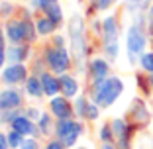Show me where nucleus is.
<instances>
[{
  "label": "nucleus",
  "instance_id": "2",
  "mask_svg": "<svg viewBox=\"0 0 153 149\" xmlns=\"http://www.w3.org/2000/svg\"><path fill=\"white\" fill-rule=\"evenodd\" d=\"M124 92V82L118 77H106L104 81L96 82L94 85V92H92V98L98 104L100 108H110L114 102L122 96Z\"/></svg>",
  "mask_w": 153,
  "mask_h": 149
},
{
  "label": "nucleus",
  "instance_id": "4",
  "mask_svg": "<svg viewBox=\"0 0 153 149\" xmlns=\"http://www.w3.org/2000/svg\"><path fill=\"white\" fill-rule=\"evenodd\" d=\"M69 36H71V45H73V55L81 63L86 55V41H85V24L81 16H73L69 22Z\"/></svg>",
  "mask_w": 153,
  "mask_h": 149
},
{
  "label": "nucleus",
  "instance_id": "31",
  "mask_svg": "<svg viewBox=\"0 0 153 149\" xmlns=\"http://www.w3.org/2000/svg\"><path fill=\"white\" fill-rule=\"evenodd\" d=\"M20 149H37V141L36 139H24V143L20 145Z\"/></svg>",
  "mask_w": 153,
  "mask_h": 149
},
{
  "label": "nucleus",
  "instance_id": "38",
  "mask_svg": "<svg viewBox=\"0 0 153 149\" xmlns=\"http://www.w3.org/2000/svg\"><path fill=\"white\" fill-rule=\"evenodd\" d=\"M149 86H151V88H153V73H151V75H149Z\"/></svg>",
  "mask_w": 153,
  "mask_h": 149
},
{
  "label": "nucleus",
  "instance_id": "40",
  "mask_svg": "<svg viewBox=\"0 0 153 149\" xmlns=\"http://www.w3.org/2000/svg\"><path fill=\"white\" fill-rule=\"evenodd\" d=\"M79 149H86V147H79Z\"/></svg>",
  "mask_w": 153,
  "mask_h": 149
},
{
  "label": "nucleus",
  "instance_id": "5",
  "mask_svg": "<svg viewBox=\"0 0 153 149\" xmlns=\"http://www.w3.org/2000/svg\"><path fill=\"white\" fill-rule=\"evenodd\" d=\"M82 133V124L75 122V120H61L57 124V137L65 147H73L79 139V136Z\"/></svg>",
  "mask_w": 153,
  "mask_h": 149
},
{
  "label": "nucleus",
  "instance_id": "35",
  "mask_svg": "<svg viewBox=\"0 0 153 149\" xmlns=\"http://www.w3.org/2000/svg\"><path fill=\"white\" fill-rule=\"evenodd\" d=\"M4 59H6V51H4V45H0V69L4 67Z\"/></svg>",
  "mask_w": 153,
  "mask_h": 149
},
{
  "label": "nucleus",
  "instance_id": "27",
  "mask_svg": "<svg viewBox=\"0 0 153 149\" xmlns=\"http://www.w3.org/2000/svg\"><path fill=\"white\" fill-rule=\"evenodd\" d=\"M86 108H88L86 98H85V96H79V98H76V102H75V112L79 114V116H85V114H86Z\"/></svg>",
  "mask_w": 153,
  "mask_h": 149
},
{
  "label": "nucleus",
  "instance_id": "26",
  "mask_svg": "<svg viewBox=\"0 0 153 149\" xmlns=\"http://www.w3.org/2000/svg\"><path fill=\"white\" fill-rule=\"evenodd\" d=\"M98 108H100V106H98L96 102H92V104L88 102V108H86L85 118H86V120H90V122H94L96 118H98V114H100V110H98Z\"/></svg>",
  "mask_w": 153,
  "mask_h": 149
},
{
  "label": "nucleus",
  "instance_id": "11",
  "mask_svg": "<svg viewBox=\"0 0 153 149\" xmlns=\"http://www.w3.org/2000/svg\"><path fill=\"white\" fill-rule=\"evenodd\" d=\"M12 130L20 131L22 136H33V133H37L36 126L32 124V120L27 116H16L12 120Z\"/></svg>",
  "mask_w": 153,
  "mask_h": 149
},
{
  "label": "nucleus",
  "instance_id": "18",
  "mask_svg": "<svg viewBox=\"0 0 153 149\" xmlns=\"http://www.w3.org/2000/svg\"><path fill=\"white\" fill-rule=\"evenodd\" d=\"M26 90H27L30 96H36V98H39L41 94H45L39 77H30V79H27V81H26Z\"/></svg>",
  "mask_w": 153,
  "mask_h": 149
},
{
  "label": "nucleus",
  "instance_id": "33",
  "mask_svg": "<svg viewBox=\"0 0 153 149\" xmlns=\"http://www.w3.org/2000/svg\"><path fill=\"white\" fill-rule=\"evenodd\" d=\"M45 149H65V145L61 143V141H49Z\"/></svg>",
  "mask_w": 153,
  "mask_h": 149
},
{
  "label": "nucleus",
  "instance_id": "32",
  "mask_svg": "<svg viewBox=\"0 0 153 149\" xmlns=\"http://www.w3.org/2000/svg\"><path fill=\"white\" fill-rule=\"evenodd\" d=\"M51 2H55V0H33V8H43L45 10Z\"/></svg>",
  "mask_w": 153,
  "mask_h": 149
},
{
  "label": "nucleus",
  "instance_id": "21",
  "mask_svg": "<svg viewBox=\"0 0 153 149\" xmlns=\"http://www.w3.org/2000/svg\"><path fill=\"white\" fill-rule=\"evenodd\" d=\"M36 27H37V33H41V36H47V33H51V32H53L55 24L51 22L49 18H43V20H37Z\"/></svg>",
  "mask_w": 153,
  "mask_h": 149
},
{
  "label": "nucleus",
  "instance_id": "34",
  "mask_svg": "<svg viewBox=\"0 0 153 149\" xmlns=\"http://www.w3.org/2000/svg\"><path fill=\"white\" fill-rule=\"evenodd\" d=\"M0 149H10V143H8V137L0 133Z\"/></svg>",
  "mask_w": 153,
  "mask_h": 149
},
{
  "label": "nucleus",
  "instance_id": "16",
  "mask_svg": "<svg viewBox=\"0 0 153 149\" xmlns=\"http://www.w3.org/2000/svg\"><path fill=\"white\" fill-rule=\"evenodd\" d=\"M112 131H114V139L122 141V139H130V124L122 118H116L112 124Z\"/></svg>",
  "mask_w": 153,
  "mask_h": 149
},
{
  "label": "nucleus",
  "instance_id": "14",
  "mask_svg": "<svg viewBox=\"0 0 153 149\" xmlns=\"http://www.w3.org/2000/svg\"><path fill=\"white\" fill-rule=\"evenodd\" d=\"M30 55V47L27 45H12L6 49V59L10 63H24Z\"/></svg>",
  "mask_w": 153,
  "mask_h": 149
},
{
  "label": "nucleus",
  "instance_id": "37",
  "mask_svg": "<svg viewBox=\"0 0 153 149\" xmlns=\"http://www.w3.org/2000/svg\"><path fill=\"white\" fill-rule=\"evenodd\" d=\"M100 149H116V145H112V141H108V143L100 145Z\"/></svg>",
  "mask_w": 153,
  "mask_h": 149
},
{
  "label": "nucleus",
  "instance_id": "15",
  "mask_svg": "<svg viewBox=\"0 0 153 149\" xmlns=\"http://www.w3.org/2000/svg\"><path fill=\"white\" fill-rule=\"evenodd\" d=\"M59 81H61V92L65 94V98H73V96H76V92H79V82H76L75 79L63 73V75L59 77Z\"/></svg>",
  "mask_w": 153,
  "mask_h": 149
},
{
  "label": "nucleus",
  "instance_id": "29",
  "mask_svg": "<svg viewBox=\"0 0 153 149\" xmlns=\"http://www.w3.org/2000/svg\"><path fill=\"white\" fill-rule=\"evenodd\" d=\"M145 24H147V30L153 33V4L147 8V14H145Z\"/></svg>",
  "mask_w": 153,
  "mask_h": 149
},
{
  "label": "nucleus",
  "instance_id": "20",
  "mask_svg": "<svg viewBox=\"0 0 153 149\" xmlns=\"http://www.w3.org/2000/svg\"><path fill=\"white\" fill-rule=\"evenodd\" d=\"M45 14H47V18H49L53 24H59L61 20H63V12H61V6H59L57 0L51 2V4L45 8Z\"/></svg>",
  "mask_w": 153,
  "mask_h": 149
},
{
  "label": "nucleus",
  "instance_id": "1",
  "mask_svg": "<svg viewBox=\"0 0 153 149\" xmlns=\"http://www.w3.org/2000/svg\"><path fill=\"white\" fill-rule=\"evenodd\" d=\"M143 24L145 18L141 14H135L134 24L128 27L126 33V49H128V57H130V63H137L140 57L145 53V45H147V37L143 32Z\"/></svg>",
  "mask_w": 153,
  "mask_h": 149
},
{
  "label": "nucleus",
  "instance_id": "19",
  "mask_svg": "<svg viewBox=\"0 0 153 149\" xmlns=\"http://www.w3.org/2000/svg\"><path fill=\"white\" fill-rule=\"evenodd\" d=\"M153 4V0H126V8L130 14H141Z\"/></svg>",
  "mask_w": 153,
  "mask_h": 149
},
{
  "label": "nucleus",
  "instance_id": "3",
  "mask_svg": "<svg viewBox=\"0 0 153 149\" xmlns=\"http://www.w3.org/2000/svg\"><path fill=\"white\" fill-rule=\"evenodd\" d=\"M118 36H120V30H118V20L114 16H108V18L102 20V49L106 53V57L110 61H116L118 53H120V41H118Z\"/></svg>",
  "mask_w": 153,
  "mask_h": 149
},
{
  "label": "nucleus",
  "instance_id": "12",
  "mask_svg": "<svg viewBox=\"0 0 153 149\" xmlns=\"http://www.w3.org/2000/svg\"><path fill=\"white\" fill-rule=\"evenodd\" d=\"M51 112H53V116H57L59 120H67V118H71L73 110H71V106H69L67 98H53L51 100Z\"/></svg>",
  "mask_w": 153,
  "mask_h": 149
},
{
  "label": "nucleus",
  "instance_id": "9",
  "mask_svg": "<svg viewBox=\"0 0 153 149\" xmlns=\"http://www.w3.org/2000/svg\"><path fill=\"white\" fill-rule=\"evenodd\" d=\"M108 71H110L108 61H104V59H92L90 61V77H92L94 85L108 77Z\"/></svg>",
  "mask_w": 153,
  "mask_h": 149
},
{
  "label": "nucleus",
  "instance_id": "6",
  "mask_svg": "<svg viewBox=\"0 0 153 149\" xmlns=\"http://www.w3.org/2000/svg\"><path fill=\"white\" fill-rule=\"evenodd\" d=\"M47 65H49L51 71L55 73H61L63 75L65 71L69 69V65H71V57H69L67 49L65 47H55V49H47Z\"/></svg>",
  "mask_w": 153,
  "mask_h": 149
},
{
  "label": "nucleus",
  "instance_id": "13",
  "mask_svg": "<svg viewBox=\"0 0 153 149\" xmlns=\"http://www.w3.org/2000/svg\"><path fill=\"white\" fill-rule=\"evenodd\" d=\"M41 85H43V92L47 96H57L61 92V81L57 77H51L49 73L41 75Z\"/></svg>",
  "mask_w": 153,
  "mask_h": 149
},
{
  "label": "nucleus",
  "instance_id": "36",
  "mask_svg": "<svg viewBox=\"0 0 153 149\" xmlns=\"http://www.w3.org/2000/svg\"><path fill=\"white\" fill-rule=\"evenodd\" d=\"M27 118H39V110L37 108H30L27 110Z\"/></svg>",
  "mask_w": 153,
  "mask_h": 149
},
{
  "label": "nucleus",
  "instance_id": "30",
  "mask_svg": "<svg viewBox=\"0 0 153 149\" xmlns=\"http://www.w3.org/2000/svg\"><path fill=\"white\" fill-rule=\"evenodd\" d=\"M26 39L27 41H33V39H36V32H33V26L30 22H26Z\"/></svg>",
  "mask_w": 153,
  "mask_h": 149
},
{
  "label": "nucleus",
  "instance_id": "28",
  "mask_svg": "<svg viewBox=\"0 0 153 149\" xmlns=\"http://www.w3.org/2000/svg\"><path fill=\"white\" fill-rule=\"evenodd\" d=\"M90 2H92V6H94L96 10H108L116 4L118 0H90Z\"/></svg>",
  "mask_w": 153,
  "mask_h": 149
},
{
  "label": "nucleus",
  "instance_id": "8",
  "mask_svg": "<svg viewBox=\"0 0 153 149\" xmlns=\"http://www.w3.org/2000/svg\"><path fill=\"white\" fill-rule=\"evenodd\" d=\"M20 104H22V94H20V90L6 88V90L0 92V112H10V110H16Z\"/></svg>",
  "mask_w": 153,
  "mask_h": 149
},
{
  "label": "nucleus",
  "instance_id": "39",
  "mask_svg": "<svg viewBox=\"0 0 153 149\" xmlns=\"http://www.w3.org/2000/svg\"><path fill=\"white\" fill-rule=\"evenodd\" d=\"M4 43V36H2V32H0V45Z\"/></svg>",
  "mask_w": 153,
  "mask_h": 149
},
{
  "label": "nucleus",
  "instance_id": "7",
  "mask_svg": "<svg viewBox=\"0 0 153 149\" xmlns=\"http://www.w3.org/2000/svg\"><path fill=\"white\" fill-rule=\"evenodd\" d=\"M27 77V69L22 63H12L10 67H6L2 71V82L4 85H18V82L26 81Z\"/></svg>",
  "mask_w": 153,
  "mask_h": 149
},
{
  "label": "nucleus",
  "instance_id": "25",
  "mask_svg": "<svg viewBox=\"0 0 153 149\" xmlns=\"http://www.w3.org/2000/svg\"><path fill=\"white\" fill-rule=\"evenodd\" d=\"M37 126H39V131L43 136H49L51 133V120H49L47 114H43V116L39 118V124H37Z\"/></svg>",
  "mask_w": 153,
  "mask_h": 149
},
{
  "label": "nucleus",
  "instance_id": "17",
  "mask_svg": "<svg viewBox=\"0 0 153 149\" xmlns=\"http://www.w3.org/2000/svg\"><path fill=\"white\" fill-rule=\"evenodd\" d=\"M131 116H134V122L147 124L149 118H151V114H149V110L145 108V104L141 102V100H135L134 106H131Z\"/></svg>",
  "mask_w": 153,
  "mask_h": 149
},
{
  "label": "nucleus",
  "instance_id": "24",
  "mask_svg": "<svg viewBox=\"0 0 153 149\" xmlns=\"http://www.w3.org/2000/svg\"><path fill=\"white\" fill-rule=\"evenodd\" d=\"M98 137L102 139V143H108V141H112V139H114L112 126H110V124H104V126L100 128V131H98Z\"/></svg>",
  "mask_w": 153,
  "mask_h": 149
},
{
  "label": "nucleus",
  "instance_id": "22",
  "mask_svg": "<svg viewBox=\"0 0 153 149\" xmlns=\"http://www.w3.org/2000/svg\"><path fill=\"white\" fill-rule=\"evenodd\" d=\"M140 67L143 69L145 73H149V75L153 73V51H149V53H143V55L140 57Z\"/></svg>",
  "mask_w": 153,
  "mask_h": 149
},
{
  "label": "nucleus",
  "instance_id": "10",
  "mask_svg": "<svg viewBox=\"0 0 153 149\" xmlns=\"http://www.w3.org/2000/svg\"><path fill=\"white\" fill-rule=\"evenodd\" d=\"M6 36H8L10 41H14V43L24 41L26 39V22H20V20L8 22V26H6Z\"/></svg>",
  "mask_w": 153,
  "mask_h": 149
},
{
  "label": "nucleus",
  "instance_id": "23",
  "mask_svg": "<svg viewBox=\"0 0 153 149\" xmlns=\"http://www.w3.org/2000/svg\"><path fill=\"white\" fill-rule=\"evenodd\" d=\"M8 143H10V149H20V145L24 143V136L20 133V131H16V130H12L8 133Z\"/></svg>",
  "mask_w": 153,
  "mask_h": 149
}]
</instances>
